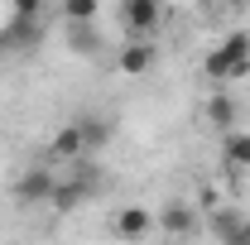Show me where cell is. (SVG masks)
<instances>
[{"label": "cell", "mask_w": 250, "mask_h": 245, "mask_svg": "<svg viewBox=\"0 0 250 245\" xmlns=\"http://www.w3.org/2000/svg\"><path fill=\"white\" fill-rule=\"evenodd\" d=\"M250 72V39L246 34H226L221 48H212L202 58V77L212 82H231V77H246Z\"/></svg>", "instance_id": "1"}, {"label": "cell", "mask_w": 250, "mask_h": 245, "mask_svg": "<svg viewBox=\"0 0 250 245\" xmlns=\"http://www.w3.org/2000/svg\"><path fill=\"white\" fill-rule=\"evenodd\" d=\"M53 192H58L53 168L39 163V168H29V173H20V183H15V202H20V207H39V202H53Z\"/></svg>", "instance_id": "2"}, {"label": "cell", "mask_w": 250, "mask_h": 245, "mask_svg": "<svg viewBox=\"0 0 250 245\" xmlns=\"http://www.w3.org/2000/svg\"><path fill=\"white\" fill-rule=\"evenodd\" d=\"M207 231L221 245H250V216H241V207H217L207 216Z\"/></svg>", "instance_id": "3"}, {"label": "cell", "mask_w": 250, "mask_h": 245, "mask_svg": "<svg viewBox=\"0 0 250 245\" xmlns=\"http://www.w3.org/2000/svg\"><path fill=\"white\" fill-rule=\"evenodd\" d=\"M154 226L164 236H173V241H188V236L202 226V216H197V207H188V202H168V207L154 216Z\"/></svg>", "instance_id": "4"}, {"label": "cell", "mask_w": 250, "mask_h": 245, "mask_svg": "<svg viewBox=\"0 0 250 245\" xmlns=\"http://www.w3.org/2000/svg\"><path fill=\"white\" fill-rule=\"evenodd\" d=\"M154 58H159V48L149 39H125L121 53H116V67H121L125 77H145V72L154 67Z\"/></svg>", "instance_id": "5"}, {"label": "cell", "mask_w": 250, "mask_h": 245, "mask_svg": "<svg viewBox=\"0 0 250 245\" xmlns=\"http://www.w3.org/2000/svg\"><path fill=\"white\" fill-rule=\"evenodd\" d=\"M96 178L92 173H72V178H58V192H53V207L58 212H72V207H82L87 197H92Z\"/></svg>", "instance_id": "6"}, {"label": "cell", "mask_w": 250, "mask_h": 245, "mask_svg": "<svg viewBox=\"0 0 250 245\" xmlns=\"http://www.w3.org/2000/svg\"><path fill=\"white\" fill-rule=\"evenodd\" d=\"M43 39V24L39 20H20V15H10V24L0 29V48H34Z\"/></svg>", "instance_id": "7"}, {"label": "cell", "mask_w": 250, "mask_h": 245, "mask_svg": "<svg viewBox=\"0 0 250 245\" xmlns=\"http://www.w3.org/2000/svg\"><path fill=\"white\" fill-rule=\"evenodd\" d=\"M202 116H207V125H217V130L231 135V125H236V116H241V106H236V96H231V92H212V96H207V106H202Z\"/></svg>", "instance_id": "8"}, {"label": "cell", "mask_w": 250, "mask_h": 245, "mask_svg": "<svg viewBox=\"0 0 250 245\" xmlns=\"http://www.w3.org/2000/svg\"><path fill=\"white\" fill-rule=\"evenodd\" d=\"M159 15H164V10H159L154 0H125V5H121L125 29H135V34H149L159 24Z\"/></svg>", "instance_id": "9"}, {"label": "cell", "mask_w": 250, "mask_h": 245, "mask_svg": "<svg viewBox=\"0 0 250 245\" xmlns=\"http://www.w3.org/2000/svg\"><path fill=\"white\" fill-rule=\"evenodd\" d=\"M149 231H154V212H145V207H125L116 216V236L121 241H145Z\"/></svg>", "instance_id": "10"}, {"label": "cell", "mask_w": 250, "mask_h": 245, "mask_svg": "<svg viewBox=\"0 0 250 245\" xmlns=\"http://www.w3.org/2000/svg\"><path fill=\"white\" fill-rule=\"evenodd\" d=\"M77 135H82V154H101L111 144V121L106 116H87V121H77Z\"/></svg>", "instance_id": "11"}, {"label": "cell", "mask_w": 250, "mask_h": 245, "mask_svg": "<svg viewBox=\"0 0 250 245\" xmlns=\"http://www.w3.org/2000/svg\"><path fill=\"white\" fill-rule=\"evenodd\" d=\"M48 159H58V163H72V159H82V135H77V125H62L58 135L48 140Z\"/></svg>", "instance_id": "12"}, {"label": "cell", "mask_w": 250, "mask_h": 245, "mask_svg": "<svg viewBox=\"0 0 250 245\" xmlns=\"http://www.w3.org/2000/svg\"><path fill=\"white\" fill-rule=\"evenodd\" d=\"M226 163L231 168H250V130H231L226 135Z\"/></svg>", "instance_id": "13"}, {"label": "cell", "mask_w": 250, "mask_h": 245, "mask_svg": "<svg viewBox=\"0 0 250 245\" xmlns=\"http://www.w3.org/2000/svg\"><path fill=\"white\" fill-rule=\"evenodd\" d=\"M96 10H101L96 0H62V20H67V24H87V29H92Z\"/></svg>", "instance_id": "14"}, {"label": "cell", "mask_w": 250, "mask_h": 245, "mask_svg": "<svg viewBox=\"0 0 250 245\" xmlns=\"http://www.w3.org/2000/svg\"><path fill=\"white\" fill-rule=\"evenodd\" d=\"M72 53H96V34L92 29H77V34H72Z\"/></svg>", "instance_id": "15"}, {"label": "cell", "mask_w": 250, "mask_h": 245, "mask_svg": "<svg viewBox=\"0 0 250 245\" xmlns=\"http://www.w3.org/2000/svg\"><path fill=\"white\" fill-rule=\"evenodd\" d=\"M15 15H20V20H39L43 5H39V0H15Z\"/></svg>", "instance_id": "16"}]
</instances>
